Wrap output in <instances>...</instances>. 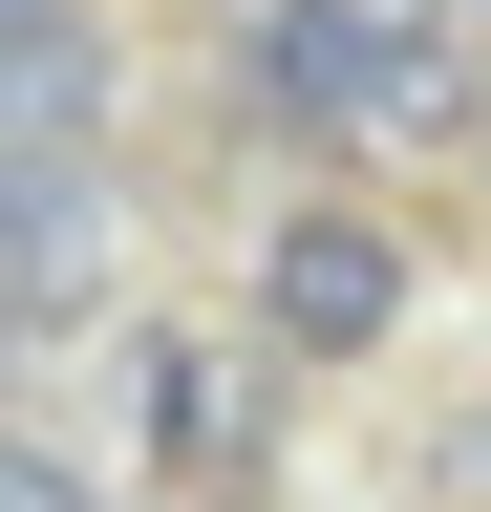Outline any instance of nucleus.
Listing matches in <instances>:
<instances>
[{
	"instance_id": "f03ea898",
	"label": "nucleus",
	"mask_w": 491,
	"mask_h": 512,
	"mask_svg": "<svg viewBox=\"0 0 491 512\" xmlns=\"http://www.w3.org/2000/svg\"><path fill=\"white\" fill-rule=\"evenodd\" d=\"M257 320H278V363L406 342V235H385V214H278V235H257Z\"/></svg>"
},
{
	"instance_id": "0eeeda50",
	"label": "nucleus",
	"mask_w": 491,
	"mask_h": 512,
	"mask_svg": "<svg viewBox=\"0 0 491 512\" xmlns=\"http://www.w3.org/2000/svg\"><path fill=\"white\" fill-rule=\"evenodd\" d=\"M449 22H491V0H449Z\"/></svg>"
},
{
	"instance_id": "423d86ee",
	"label": "nucleus",
	"mask_w": 491,
	"mask_h": 512,
	"mask_svg": "<svg viewBox=\"0 0 491 512\" xmlns=\"http://www.w3.org/2000/svg\"><path fill=\"white\" fill-rule=\"evenodd\" d=\"M0 512H107V491L65 470V448H22V427H0Z\"/></svg>"
},
{
	"instance_id": "20e7f679",
	"label": "nucleus",
	"mask_w": 491,
	"mask_h": 512,
	"mask_svg": "<svg viewBox=\"0 0 491 512\" xmlns=\"http://www.w3.org/2000/svg\"><path fill=\"white\" fill-rule=\"evenodd\" d=\"M129 406H150V470L171 491H235V470H257V406L214 384V342H129Z\"/></svg>"
},
{
	"instance_id": "f257e3e1",
	"label": "nucleus",
	"mask_w": 491,
	"mask_h": 512,
	"mask_svg": "<svg viewBox=\"0 0 491 512\" xmlns=\"http://www.w3.org/2000/svg\"><path fill=\"white\" fill-rule=\"evenodd\" d=\"M235 107L299 128V150H406V128L470 107L449 0H257V22H235Z\"/></svg>"
},
{
	"instance_id": "7ed1b4c3",
	"label": "nucleus",
	"mask_w": 491,
	"mask_h": 512,
	"mask_svg": "<svg viewBox=\"0 0 491 512\" xmlns=\"http://www.w3.org/2000/svg\"><path fill=\"white\" fill-rule=\"evenodd\" d=\"M107 278V214H86V150H0V342H65Z\"/></svg>"
},
{
	"instance_id": "39448f33",
	"label": "nucleus",
	"mask_w": 491,
	"mask_h": 512,
	"mask_svg": "<svg viewBox=\"0 0 491 512\" xmlns=\"http://www.w3.org/2000/svg\"><path fill=\"white\" fill-rule=\"evenodd\" d=\"M86 0H0V150H86Z\"/></svg>"
}]
</instances>
